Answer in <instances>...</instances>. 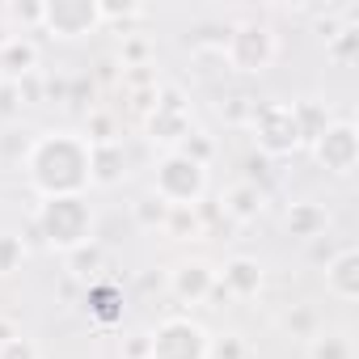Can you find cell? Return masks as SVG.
I'll return each mask as SVG.
<instances>
[{"mask_svg":"<svg viewBox=\"0 0 359 359\" xmlns=\"http://www.w3.org/2000/svg\"><path fill=\"white\" fill-rule=\"evenodd\" d=\"M89 161H93V144L81 131H43L26 148V177L39 191V199L85 195L93 187Z\"/></svg>","mask_w":359,"mask_h":359,"instance_id":"obj_1","label":"cell"},{"mask_svg":"<svg viewBox=\"0 0 359 359\" xmlns=\"http://www.w3.org/2000/svg\"><path fill=\"white\" fill-rule=\"evenodd\" d=\"M34 229L47 250L68 254L85 241H93V208L85 195H64V199H43L34 212Z\"/></svg>","mask_w":359,"mask_h":359,"instance_id":"obj_2","label":"cell"},{"mask_svg":"<svg viewBox=\"0 0 359 359\" xmlns=\"http://www.w3.org/2000/svg\"><path fill=\"white\" fill-rule=\"evenodd\" d=\"M152 195L165 208H199L208 195V165L191 161L187 152H165L152 169Z\"/></svg>","mask_w":359,"mask_h":359,"instance_id":"obj_3","label":"cell"},{"mask_svg":"<svg viewBox=\"0 0 359 359\" xmlns=\"http://www.w3.org/2000/svg\"><path fill=\"white\" fill-rule=\"evenodd\" d=\"M220 51H224V60H229L233 72L262 76V72H271V64L279 60V39H275V30L262 26V22H241L237 30L224 34V47H220Z\"/></svg>","mask_w":359,"mask_h":359,"instance_id":"obj_4","label":"cell"},{"mask_svg":"<svg viewBox=\"0 0 359 359\" xmlns=\"http://www.w3.org/2000/svg\"><path fill=\"white\" fill-rule=\"evenodd\" d=\"M250 127H254V140L266 156H292L304 148V135H300V118H296V106L292 102H266V106H254L250 114Z\"/></svg>","mask_w":359,"mask_h":359,"instance_id":"obj_5","label":"cell"},{"mask_svg":"<svg viewBox=\"0 0 359 359\" xmlns=\"http://www.w3.org/2000/svg\"><path fill=\"white\" fill-rule=\"evenodd\" d=\"M212 334L191 317H165L148 334V359H208Z\"/></svg>","mask_w":359,"mask_h":359,"instance_id":"obj_6","label":"cell"},{"mask_svg":"<svg viewBox=\"0 0 359 359\" xmlns=\"http://www.w3.org/2000/svg\"><path fill=\"white\" fill-rule=\"evenodd\" d=\"M60 43H76L93 30H102V9L97 0H43V26Z\"/></svg>","mask_w":359,"mask_h":359,"instance_id":"obj_7","label":"cell"},{"mask_svg":"<svg viewBox=\"0 0 359 359\" xmlns=\"http://www.w3.org/2000/svg\"><path fill=\"white\" fill-rule=\"evenodd\" d=\"M313 156L325 173L334 177H351L359 165V131L351 118H330V127L313 140Z\"/></svg>","mask_w":359,"mask_h":359,"instance_id":"obj_8","label":"cell"},{"mask_svg":"<svg viewBox=\"0 0 359 359\" xmlns=\"http://www.w3.org/2000/svg\"><path fill=\"white\" fill-rule=\"evenodd\" d=\"M169 296L177 304H203L216 296V271L203 258H187L169 271Z\"/></svg>","mask_w":359,"mask_h":359,"instance_id":"obj_9","label":"cell"},{"mask_svg":"<svg viewBox=\"0 0 359 359\" xmlns=\"http://www.w3.org/2000/svg\"><path fill=\"white\" fill-rule=\"evenodd\" d=\"M148 131L156 144H165V152H173L195 127H191V110L182 106V93L165 89V102H156V114L148 118Z\"/></svg>","mask_w":359,"mask_h":359,"instance_id":"obj_10","label":"cell"},{"mask_svg":"<svg viewBox=\"0 0 359 359\" xmlns=\"http://www.w3.org/2000/svg\"><path fill=\"white\" fill-rule=\"evenodd\" d=\"M216 292L237 296V300L258 296V292H262V262H258V258H229L224 271L216 275Z\"/></svg>","mask_w":359,"mask_h":359,"instance_id":"obj_11","label":"cell"},{"mask_svg":"<svg viewBox=\"0 0 359 359\" xmlns=\"http://www.w3.org/2000/svg\"><path fill=\"white\" fill-rule=\"evenodd\" d=\"M325 292L338 300H359V250L355 245H342L325 262Z\"/></svg>","mask_w":359,"mask_h":359,"instance_id":"obj_12","label":"cell"},{"mask_svg":"<svg viewBox=\"0 0 359 359\" xmlns=\"http://www.w3.org/2000/svg\"><path fill=\"white\" fill-rule=\"evenodd\" d=\"M39 68V47L22 34H13L5 47H0V85H22L26 76H34Z\"/></svg>","mask_w":359,"mask_h":359,"instance_id":"obj_13","label":"cell"},{"mask_svg":"<svg viewBox=\"0 0 359 359\" xmlns=\"http://www.w3.org/2000/svg\"><path fill=\"white\" fill-rule=\"evenodd\" d=\"M283 229H287V237H296V241H317V237L330 229V212H325L321 203H313V199L292 203L287 216H283Z\"/></svg>","mask_w":359,"mask_h":359,"instance_id":"obj_14","label":"cell"},{"mask_svg":"<svg viewBox=\"0 0 359 359\" xmlns=\"http://www.w3.org/2000/svg\"><path fill=\"white\" fill-rule=\"evenodd\" d=\"M123 173H127V152L123 144H93V161H89V182L93 187H114L123 182Z\"/></svg>","mask_w":359,"mask_h":359,"instance_id":"obj_15","label":"cell"},{"mask_svg":"<svg viewBox=\"0 0 359 359\" xmlns=\"http://www.w3.org/2000/svg\"><path fill=\"white\" fill-rule=\"evenodd\" d=\"M262 208H266V195H262L258 182H237V187L224 191V212H229L233 220H241V224H245V220H258Z\"/></svg>","mask_w":359,"mask_h":359,"instance_id":"obj_16","label":"cell"},{"mask_svg":"<svg viewBox=\"0 0 359 359\" xmlns=\"http://www.w3.org/2000/svg\"><path fill=\"white\" fill-rule=\"evenodd\" d=\"M304 359H355V342L346 330H313L304 342Z\"/></svg>","mask_w":359,"mask_h":359,"instance_id":"obj_17","label":"cell"},{"mask_svg":"<svg viewBox=\"0 0 359 359\" xmlns=\"http://www.w3.org/2000/svg\"><path fill=\"white\" fill-rule=\"evenodd\" d=\"M85 309H89L93 321L114 325V321H123V292H118L114 283H89V292H85Z\"/></svg>","mask_w":359,"mask_h":359,"instance_id":"obj_18","label":"cell"},{"mask_svg":"<svg viewBox=\"0 0 359 359\" xmlns=\"http://www.w3.org/2000/svg\"><path fill=\"white\" fill-rule=\"evenodd\" d=\"M102 262H106V250H102L97 241H85V245H76V250L64 254V266H68V275H76V279H93V275L102 271Z\"/></svg>","mask_w":359,"mask_h":359,"instance_id":"obj_19","label":"cell"},{"mask_svg":"<svg viewBox=\"0 0 359 359\" xmlns=\"http://www.w3.org/2000/svg\"><path fill=\"white\" fill-rule=\"evenodd\" d=\"M131 216H135V224H140V229H161V233H165L169 208H165L156 195H144L140 203H131Z\"/></svg>","mask_w":359,"mask_h":359,"instance_id":"obj_20","label":"cell"},{"mask_svg":"<svg viewBox=\"0 0 359 359\" xmlns=\"http://www.w3.org/2000/svg\"><path fill=\"white\" fill-rule=\"evenodd\" d=\"M26 262V241L18 233H0V275H13Z\"/></svg>","mask_w":359,"mask_h":359,"instance_id":"obj_21","label":"cell"},{"mask_svg":"<svg viewBox=\"0 0 359 359\" xmlns=\"http://www.w3.org/2000/svg\"><path fill=\"white\" fill-rule=\"evenodd\" d=\"M165 233H173L177 241H182V237H195V233H199V208H169Z\"/></svg>","mask_w":359,"mask_h":359,"instance_id":"obj_22","label":"cell"},{"mask_svg":"<svg viewBox=\"0 0 359 359\" xmlns=\"http://www.w3.org/2000/svg\"><path fill=\"white\" fill-rule=\"evenodd\" d=\"M0 359H39V346L22 334H9V338H0Z\"/></svg>","mask_w":359,"mask_h":359,"instance_id":"obj_23","label":"cell"},{"mask_svg":"<svg viewBox=\"0 0 359 359\" xmlns=\"http://www.w3.org/2000/svg\"><path fill=\"white\" fill-rule=\"evenodd\" d=\"M177 152H187L191 161H199V165H208L212 161V140L203 135V131H191L182 144H177Z\"/></svg>","mask_w":359,"mask_h":359,"instance_id":"obj_24","label":"cell"},{"mask_svg":"<svg viewBox=\"0 0 359 359\" xmlns=\"http://www.w3.org/2000/svg\"><path fill=\"white\" fill-rule=\"evenodd\" d=\"M208 359H245V346H241L237 334H224V338H212Z\"/></svg>","mask_w":359,"mask_h":359,"instance_id":"obj_25","label":"cell"},{"mask_svg":"<svg viewBox=\"0 0 359 359\" xmlns=\"http://www.w3.org/2000/svg\"><path fill=\"white\" fill-rule=\"evenodd\" d=\"M13 22H22V26H30V30H39L43 26V0H34V5H18V0H13V5L5 9Z\"/></svg>","mask_w":359,"mask_h":359,"instance_id":"obj_26","label":"cell"},{"mask_svg":"<svg viewBox=\"0 0 359 359\" xmlns=\"http://www.w3.org/2000/svg\"><path fill=\"white\" fill-rule=\"evenodd\" d=\"M330 39H334V43H330V55L346 64L351 51H355V39H359V34H355V30H342V34H330Z\"/></svg>","mask_w":359,"mask_h":359,"instance_id":"obj_27","label":"cell"},{"mask_svg":"<svg viewBox=\"0 0 359 359\" xmlns=\"http://www.w3.org/2000/svg\"><path fill=\"white\" fill-rule=\"evenodd\" d=\"M9 39H13V34H9V30H5V22H0V47H5V43H9Z\"/></svg>","mask_w":359,"mask_h":359,"instance_id":"obj_28","label":"cell"}]
</instances>
